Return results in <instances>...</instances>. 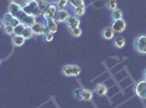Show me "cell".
Masks as SVG:
<instances>
[{"instance_id":"1","label":"cell","mask_w":146,"mask_h":108,"mask_svg":"<svg viewBox=\"0 0 146 108\" xmlns=\"http://www.w3.org/2000/svg\"><path fill=\"white\" fill-rule=\"evenodd\" d=\"M93 96H94V92L90 89L79 88L73 91V97L80 102H92Z\"/></svg>"},{"instance_id":"2","label":"cell","mask_w":146,"mask_h":108,"mask_svg":"<svg viewBox=\"0 0 146 108\" xmlns=\"http://www.w3.org/2000/svg\"><path fill=\"white\" fill-rule=\"evenodd\" d=\"M61 72L64 77H68V78L79 77L82 72V68L76 64H68V65H64L62 67Z\"/></svg>"},{"instance_id":"3","label":"cell","mask_w":146,"mask_h":108,"mask_svg":"<svg viewBox=\"0 0 146 108\" xmlns=\"http://www.w3.org/2000/svg\"><path fill=\"white\" fill-rule=\"evenodd\" d=\"M134 49L139 54H146V35H140L134 40Z\"/></svg>"},{"instance_id":"4","label":"cell","mask_w":146,"mask_h":108,"mask_svg":"<svg viewBox=\"0 0 146 108\" xmlns=\"http://www.w3.org/2000/svg\"><path fill=\"white\" fill-rule=\"evenodd\" d=\"M134 93L141 100H146V80H139L134 85Z\"/></svg>"},{"instance_id":"5","label":"cell","mask_w":146,"mask_h":108,"mask_svg":"<svg viewBox=\"0 0 146 108\" xmlns=\"http://www.w3.org/2000/svg\"><path fill=\"white\" fill-rule=\"evenodd\" d=\"M23 10H24L25 13H27L29 15H32V16H34V18H40V16L43 15L42 11H40L39 8H38V5L35 3L34 1L27 3V5L23 8Z\"/></svg>"},{"instance_id":"6","label":"cell","mask_w":146,"mask_h":108,"mask_svg":"<svg viewBox=\"0 0 146 108\" xmlns=\"http://www.w3.org/2000/svg\"><path fill=\"white\" fill-rule=\"evenodd\" d=\"M127 22H125V20H116V21H112V23L110 25V27L113 29V31L116 33V34H122L124 30L127 29Z\"/></svg>"},{"instance_id":"7","label":"cell","mask_w":146,"mask_h":108,"mask_svg":"<svg viewBox=\"0 0 146 108\" xmlns=\"http://www.w3.org/2000/svg\"><path fill=\"white\" fill-rule=\"evenodd\" d=\"M57 12H58V9H57L56 5L55 3H50V5L47 7V9L43 12L42 18H43L45 21L55 20V16H56V14H57Z\"/></svg>"},{"instance_id":"8","label":"cell","mask_w":146,"mask_h":108,"mask_svg":"<svg viewBox=\"0 0 146 108\" xmlns=\"http://www.w3.org/2000/svg\"><path fill=\"white\" fill-rule=\"evenodd\" d=\"M72 14L68 11L67 10H58V12L56 14L55 16V21L58 23V24H60V23H66L67 22V20L70 16H71Z\"/></svg>"},{"instance_id":"9","label":"cell","mask_w":146,"mask_h":108,"mask_svg":"<svg viewBox=\"0 0 146 108\" xmlns=\"http://www.w3.org/2000/svg\"><path fill=\"white\" fill-rule=\"evenodd\" d=\"M64 24H66L68 29L72 30V29H74V28L80 27V25H81V20H80L79 18H76L75 15H71V16L67 20V22H66Z\"/></svg>"},{"instance_id":"10","label":"cell","mask_w":146,"mask_h":108,"mask_svg":"<svg viewBox=\"0 0 146 108\" xmlns=\"http://www.w3.org/2000/svg\"><path fill=\"white\" fill-rule=\"evenodd\" d=\"M2 22H3V25H10V26H17V25L20 23L17 18H14L11 13L7 12L3 14V18H2Z\"/></svg>"},{"instance_id":"11","label":"cell","mask_w":146,"mask_h":108,"mask_svg":"<svg viewBox=\"0 0 146 108\" xmlns=\"http://www.w3.org/2000/svg\"><path fill=\"white\" fill-rule=\"evenodd\" d=\"M93 92L98 96H106L107 93H108V87L105 83H103V82L102 83H98L95 85Z\"/></svg>"},{"instance_id":"12","label":"cell","mask_w":146,"mask_h":108,"mask_svg":"<svg viewBox=\"0 0 146 108\" xmlns=\"http://www.w3.org/2000/svg\"><path fill=\"white\" fill-rule=\"evenodd\" d=\"M45 27H46V25L44 24V23H42V22H36L31 28H32L35 36H43Z\"/></svg>"},{"instance_id":"13","label":"cell","mask_w":146,"mask_h":108,"mask_svg":"<svg viewBox=\"0 0 146 108\" xmlns=\"http://www.w3.org/2000/svg\"><path fill=\"white\" fill-rule=\"evenodd\" d=\"M102 37H103L105 40H113V38L116 37V33L113 31V29L111 27H105L102 31Z\"/></svg>"},{"instance_id":"14","label":"cell","mask_w":146,"mask_h":108,"mask_svg":"<svg viewBox=\"0 0 146 108\" xmlns=\"http://www.w3.org/2000/svg\"><path fill=\"white\" fill-rule=\"evenodd\" d=\"M112 42H113V46H115L117 49L124 48V46H125V43H127L125 38H124L123 36H121V35H118V36L115 37L113 40H112Z\"/></svg>"},{"instance_id":"15","label":"cell","mask_w":146,"mask_h":108,"mask_svg":"<svg viewBox=\"0 0 146 108\" xmlns=\"http://www.w3.org/2000/svg\"><path fill=\"white\" fill-rule=\"evenodd\" d=\"M45 25H46V27L48 28L49 33L56 34V33L58 31V23L56 22L55 20H48V21H45Z\"/></svg>"},{"instance_id":"16","label":"cell","mask_w":146,"mask_h":108,"mask_svg":"<svg viewBox=\"0 0 146 108\" xmlns=\"http://www.w3.org/2000/svg\"><path fill=\"white\" fill-rule=\"evenodd\" d=\"M25 41H26V39L23 36H15V35L12 36V44L17 48L23 47L25 44Z\"/></svg>"},{"instance_id":"17","label":"cell","mask_w":146,"mask_h":108,"mask_svg":"<svg viewBox=\"0 0 146 108\" xmlns=\"http://www.w3.org/2000/svg\"><path fill=\"white\" fill-rule=\"evenodd\" d=\"M86 13V6H82L79 8L73 9V15H75L76 18H81Z\"/></svg>"},{"instance_id":"18","label":"cell","mask_w":146,"mask_h":108,"mask_svg":"<svg viewBox=\"0 0 146 108\" xmlns=\"http://www.w3.org/2000/svg\"><path fill=\"white\" fill-rule=\"evenodd\" d=\"M56 7L58 10H67L69 5V0H57L56 1Z\"/></svg>"},{"instance_id":"19","label":"cell","mask_w":146,"mask_h":108,"mask_svg":"<svg viewBox=\"0 0 146 108\" xmlns=\"http://www.w3.org/2000/svg\"><path fill=\"white\" fill-rule=\"evenodd\" d=\"M25 27H26V26H25L24 24L19 23V24L17 25V26H14V28H13V35H15V36H22Z\"/></svg>"},{"instance_id":"20","label":"cell","mask_w":146,"mask_h":108,"mask_svg":"<svg viewBox=\"0 0 146 108\" xmlns=\"http://www.w3.org/2000/svg\"><path fill=\"white\" fill-rule=\"evenodd\" d=\"M111 18H112V21L123 18V11H122L121 9H119V8L116 9L115 11H112V12H111Z\"/></svg>"},{"instance_id":"21","label":"cell","mask_w":146,"mask_h":108,"mask_svg":"<svg viewBox=\"0 0 146 108\" xmlns=\"http://www.w3.org/2000/svg\"><path fill=\"white\" fill-rule=\"evenodd\" d=\"M69 5L72 7V9L79 7L85 6V0H69Z\"/></svg>"},{"instance_id":"22","label":"cell","mask_w":146,"mask_h":108,"mask_svg":"<svg viewBox=\"0 0 146 108\" xmlns=\"http://www.w3.org/2000/svg\"><path fill=\"white\" fill-rule=\"evenodd\" d=\"M22 36L24 37L26 40H30V39H32L35 35H34V33H33V30H32L31 27H25V29H24V31H23V34H22Z\"/></svg>"},{"instance_id":"23","label":"cell","mask_w":146,"mask_h":108,"mask_svg":"<svg viewBox=\"0 0 146 108\" xmlns=\"http://www.w3.org/2000/svg\"><path fill=\"white\" fill-rule=\"evenodd\" d=\"M106 7H107V9L109 11L112 12L116 9H118V2H117V0H108L107 3H106Z\"/></svg>"},{"instance_id":"24","label":"cell","mask_w":146,"mask_h":108,"mask_svg":"<svg viewBox=\"0 0 146 108\" xmlns=\"http://www.w3.org/2000/svg\"><path fill=\"white\" fill-rule=\"evenodd\" d=\"M70 34L74 38H80V37L82 36V34H83V30H82L81 27H78V28H74V29L70 30Z\"/></svg>"},{"instance_id":"25","label":"cell","mask_w":146,"mask_h":108,"mask_svg":"<svg viewBox=\"0 0 146 108\" xmlns=\"http://www.w3.org/2000/svg\"><path fill=\"white\" fill-rule=\"evenodd\" d=\"M13 26L10 25H3V33L8 36H13Z\"/></svg>"},{"instance_id":"26","label":"cell","mask_w":146,"mask_h":108,"mask_svg":"<svg viewBox=\"0 0 146 108\" xmlns=\"http://www.w3.org/2000/svg\"><path fill=\"white\" fill-rule=\"evenodd\" d=\"M49 5H50V2H48V0H46L45 2H42V3H39V5H38V8H39V10L42 11V13L47 9V7H48Z\"/></svg>"},{"instance_id":"27","label":"cell","mask_w":146,"mask_h":108,"mask_svg":"<svg viewBox=\"0 0 146 108\" xmlns=\"http://www.w3.org/2000/svg\"><path fill=\"white\" fill-rule=\"evenodd\" d=\"M54 36H55V34L48 33V34H46V35L44 36V39H45V41L46 42H51L52 40H54Z\"/></svg>"},{"instance_id":"28","label":"cell","mask_w":146,"mask_h":108,"mask_svg":"<svg viewBox=\"0 0 146 108\" xmlns=\"http://www.w3.org/2000/svg\"><path fill=\"white\" fill-rule=\"evenodd\" d=\"M11 2H13V3H15V5H18L20 7H22V8H24L26 6L23 0H11Z\"/></svg>"},{"instance_id":"29","label":"cell","mask_w":146,"mask_h":108,"mask_svg":"<svg viewBox=\"0 0 146 108\" xmlns=\"http://www.w3.org/2000/svg\"><path fill=\"white\" fill-rule=\"evenodd\" d=\"M35 3H37V5H39V3H42V2H45L46 0H33Z\"/></svg>"},{"instance_id":"30","label":"cell","mask_w":146,"mask_h":108,"mask_svg":"<svg viewBox=\"0 0 146 108\" xmlns=\"http://www.w3.org/2000/svg\"><path fill=\"white\" fill-rule=\"evenodd\" d=\"M143 79H145L146 80V68H145V70L143 72Z\"/></svg>"},{"instance_id":"31","label":"cell","mask_w":146,"mask_h":108,"mask_svg":"<svg viewBox=\"0 0 146 108\" xmlns=\"http://www.w3.org/2000/svg\"><path fill=\"white\" fill-rule=\"evenodd\" d=\"M23 1L25 2V5H27V3H30V2H32L33 0H23Z\"/></svg>"},{"instance_id":"32","label":"cell","mask_w":146,"mask_h":108,"mask_svg":"<svg viewBox=\"0 0 146 108\" xmlns=\"http://www.w3.org/2000/svg\"><path fill=\"white\" fill-rule=\"evenodd\" d=\"M0 66H1V60H0Z\"/></svg>"},{"instance_id":"33","label":"cell","mask_w":146,"mask_h":108,"mask_svg":"<svg viewBox=\"0 0 146 108\" xmlns=\"http://www.w3.org/2000/svg\"><path fill=\"white\" fill-rule=\"evenodd\" d=\"M0 20H1V18H0Z\"/></svg>"}]
</instances>
